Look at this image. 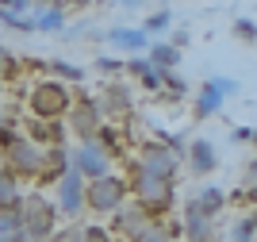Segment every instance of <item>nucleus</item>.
I'll use <instances>...</instances> for the list:
<instances>
[{"mask_svg": "<svg viewBox=\"0 0 257 242\" xmlns=\"http://www.w3.org/2000/svg\"><path fill=\"white\" fill-rule=\"evenodd\" d=\"M131 196H135V204H139L150 219H165L173 211V200H177V185L165 177H154V173H142V169H135L131 173Z\"/></svg>", "mask_w": 257, "mask_h": 242, "instance_id": "f257e3e1", "label": "nucleus"}, {"mask_svg": "<svg viewBox=\"0 0 257 242\" xmlns=\"http://www.w3.org/2000/svg\"><path fill=\"white\" fill-rule=\"evenodd\" d=\"M20 219H23V231L31 242H50V234L58 231V204H50L46 192H23L20 200Z\"/></svg>", "mask_w": 257, "mask_h": 242, "instance_id": "f03ea898", "label": "nucleus"}, {"mask_svg": "<svg viewBox=\"0 0 257 242\" xmlns=\"http://www.w3.org/2000/svg\"><path fill=\"white\" fill-rule=\"evenodd\" d=\"M73 104V93L69 85L58 81V77H43V81L31 85L27 93V108H31V119H62Z\"/></svg>", "mask_w": 257, "mask_h": 242, "instance_id": "7ed1b4c3", "label": "nucleus"}, {"mask_svg": "<svg viewBox=\"0 0 257 242\" xmlns=\"http://www.w3.org/2000/svg\"><path fill=\"white\" fill-rule=\"evenodd\" d=\"M127 200H131V185L119 173H104L96 181H85V211H92V215H111Z\"/></svg>", "mask_w": 257, "mask_h": 242, "instance_id": "20e7f679", "label": "nucleus"}, {"mask_svg": "<svg viewBox=\"0 0 257 242\" xmlns=\"http://www.w3.org/2000/svg\"><path fill=\"white\" fill-rule=\"evenodd\" d=\"M43 150L46 146H35L31 138L20 135L4 150V169L16 173V177H23V181H39V173H43Z\"/></svg>", "mask_w": 257, "mask_h": 242, "instance_id": "39448f33", "label": "nucleus"}, {"mask_svg": "<svg viewBox=\"0 0 257 242\" xmlns=\"http://www.w3.org/2000/svg\"><path fill=\"white\" fill-rule=\"evenodd\" d=\"M135 169L154 173V177H165V181H177L181 158H177L169 146H161V142H139V150H135Z\"/></svg>", "mask_w": 257, "mask_h": 242, "instance_id": "423d86ee", "label": "nucleus"}, {"mask_svg": "<svg viewBox=\"0 0 257 242\" xmlns=\"http://www.w3.org/2000/svg\"><path fill=\"white\" fill-rule=\"evenodd\" d=\"M69 131H73L81 142H88V138H96V131L104 127V116H100V104L96 96H73V104H69Z\"/></svg>", "mask_w": 257, "mask_h": 242, "instance_id": "0eeeda50", "label": "nucleus"}, {"mask_svg": "<svg viewBox=\"0 0 257 242\" xmlns=\"http://www.w3.org/2000/svg\"><path fill=\"white\" fill-rule=\"evenodd\" d=\"M69 169H77L85 181H96V177H104V173H111V154L100 146L96 138H88V142H81V146L69 154Z\"/></svg>", "mask_w": 257, "mask_h": 242, "instance_id": "6e6552de", "label": "nucleus"}, {"mask_svg": "<svg viewBox=\"0 0 257 242\" xmlns=\"http://www.w3.org/2000/svg\"><path fill=\"white\" fill-rule=\"evenodd\" d=\"M54 192H58V211H62L69 223H77V215L85 211V177L77 173V169H69L58 185H54Z\"/></svg>", "mask_w": 257, "mask_h": 242, "instance_id": "1a4fd4ad", "label": "nucleus"}, {"mask_svg": "<svg viewBox=\"0 0 257 242\" xmlns=\"http://www.w3.org/2000/svg\"><path fill=\"white\" fill-rule=\"evenodd\" d=\"M96 104H100V116H104V123H111V127H123V119L135 116L131 89H127V85H115V81L104 89V96H100Z\"/></svg>", "mask_w": 257, "mask_h": 242, "instance_id": "9d476101", "label": "nucleus"}, {"mask_svg": "<svg viewBox=\"0 0 257 242\" xmlns=\"http://www.w3.org/2000/svg\"><path fill=\"white\" fill-rule=\"evenodd\" d=\"M150 223H154V219L139 208V204H123L119 211H111V234H115L119 242H131L135 234L146 231Z\"/></svg>", "mask_w": 257, "mask_h": 242, "instance_id": "9b49d317", "label": "nucleus"}, {"mask_svg": "<svg viewBox=\"0 0 257 242\" xmlns=\"http://www.w3.org/2000/svg\"><path fill=\"white\" fill-rule=\"evenodd\" d=\"M181 227H184V238H188V242H211V234H215V219H211V215H207L196 200L184 204Z\"/></svg>", "mask_w": 257, "mask_h": 242, "instance_id": "f8f14e48", "label": "nucleus"}, {"mask_svg": "<svg viewBox=\"0 0 257 242\" xmlns=\"http://www.w3.org/2000/svg\"><path fill=\"white\" fill-rule=\"evenodd\" d=\"M184 162H188V169H192L196 177H211L215 166H219L215 146L207 142V138H192V142H188V150H184Z\"/></svg>", "mask_w": 257, "mask_h": 242, "instance_id": "ddd939ff", "label": "nucleus"}, {"mask_svg": "<svg viewBox=\"0 0 257 242\" xmlns=\"http://www.w3.org/2000/svg\"><path fill=\"white\" fill-rule=\"evenodd\" d=\"M23 138H31L35 146H65V127L58 119H27Z\"/></svg>", "mask_w": 257, "mask_h": 242, "instance_id": "4468645a", "label": "nucleus"}, {"mask_svg": "<svg viewBox=\"0 0 257 242\" xmlns=\"http://www.w3.org/2000/svg\"><path fill=\"white\" fill-rule=\"evenodd\" d=\"M65 173H69V150H65V146H46L43 150V173H39V185H58Z\"/></svg>", "mask_w": 257, "mask_h": 242, "instance_id": "2eb2a0df", "label": "nucleus"}, {"mask_svg": "<svg viewBox=\"0 0 257 242\" xmlns=\"http://www.w3.org/2000/svg\"><path fill=\"white\" fill-rule=\"evenodd\" d=\"M104 39L111 42V46H119V50H135V54L150 50V35L142 31V27H115V31H107Z\"/></svg>", "mask_w": 257, "mask_h": 242, "instance_id": "dca6fc26", "label": "nucleus"}, {"mask_svg": "<svg viewBox=\"0 0 257 242\" xmlns=\"http://www.w3.org/2000/svg\"><path fill=\"white\" fill-rule=\"evenodd\" d=\"M123 69H127L131 77H139L146 93H161V73L154 69L150 58H131V62H123Z\"/></svg>", "mask_w": 257, "mask_h": 242, "instance_id": "f3484780", "label": "nucleus"}, {"mask_svg": "<svg viewBox=\"0 0 257 242\" xmlns=\"http://www.w3.org/2000/svg\"><path fill=\"white\" fill-rule=\"evenodd\" d=\"M223 100H226V96L219 93V89H215L211 81H204V89H200V93H196V104H192L196 119H207V116H215V112H219V108H223Z\"/></svg>", "mask_w": 257, "mask_h": 242, "instance_id": "a211bd4d", "label": "nucleus"}, {"mask_svg": "<svg viewBox=\"0 0 257 242\" xmlns=\"http://www.w3.org/2000/svg\"><path fill=\"white\" fill-rule=\"evenodd\" d=\"M0 242H31L23 231L20 208H0Z\"/></svg>", "mask_w": 257, "mask_h": 242, "instance_id": "6ab92c4d", "label": "nucleus"}, {"mask_svg": "<svg viewBox=\"0 0 257 242\" xmlns=\"http://www.w3.org/2000/svg\"><path fill=\"white\" fill-rule=\"evenodd\" d=\"M146 58L154 62V69H158V73H169V69H177V65H181V50H177L173 42H154Z\"/></svg>", "mask_w": 257, "mask_h": 242, "instance_id": "aec40b11", "label": "nucleus"}, {"mask_svg": "<svg viewBox=\"0 0 257 242\" xmlns=\"http://www.w3.org/2000/svg\"><path fill=\"white\" fill-rule=\"evenodd\" d=\"M192 200L200 204V208H204L211 219H219V215L226 211V192H223V189H215V185H204V189L196 192Z\"/></svg>", "mask_w": 257, "mask_h": 242, "instance_id": "412c9836", "label": "nucleus"}, {"mask_svg": "<svg viewBox=\"0 0 257 242\" xmlns=\"http://www.w3.org/2000/svg\"><path fill=\"white\" fill-rule=\"evenodd\" d=\"M230 242H257V208H246L230 227Z\"/></svg>", "mask_w": 257, "mask_h": 242, "instance_id": "4be33fe9", "label": "nucleus"}, {"mask_svg": "<svg viewBox=\"0 0 257 242\" xmlns=\"http://www.w3.org/2000/svg\"><path fill=\"white\" fill-rule=\"evenodd\" d=\"M23 192H20V177L8 173V169H0V208H20Z\"/></svg>", "mask_w": 257, "mask_h": 242, "instance_id": "5701e85b", "label": "nucleus"}, {"mask_svg": "<svg viewBox=\"0 0 257 242\" xmlns=\"http://www.w3.org/2000/svg\"><path fill=\"white\" fill-rule=\"evenodd\" d=\"M46 73L50 77H58V81H85V69H81V65H69V62H62V58H50V62H46Z\"/></svg>", "mask_w": 257, "mask_h": 242, "instance_id": "b1692460", "label": "nucleus"}, {"mask_svg": "<svg viewBox=\"0 0 257 242\" xmlns=\"http://www.w3.org/2000/svg\"><path fill=\"white\" fill-rule=\"evenodd\" d=\"M161 93H165V100H184L188 96V81L177 69H169V73H161Z\"/></svg>", "mask_w": 257, "mask_h": 242, "instance_id": "393cba45", "label": "nucleus"}, {"mask_svg": "<svg viewBox=\"0 0 257 242\" xmlns=\"http://www.w3.org/2000/svg\"><path fill=\"white\" fill-rule=\"evenodd\" d=\"M65 23V12L62 8H46L43 16H35V31H58Z\"/></svg>", "mask_w": 257, "mask_h": 242, "instance_id": "a878e982", "label": "nucleus"}, {"mask_svg": "<svg viewBox=\"0 0 257 242\" xmlns=\"http://www.w3.org/2000/svg\"><path fill=\"white\" fill-rule=\"evenodd\" d=\"M131 242H173V238H169V231H165V219H154L150 227H146V231H142V234H135Z\"/></svg>", "mask_w": 257, "mask_h": 242, "instance_id": "bb28decb", "label": "nucleus"}, {"mask_svg": "<svg viewBox=\"0 0 257 242\" xmlns=\"http://www.w3.org/2000/svg\"><path fill=\"white\" fill-rule=\"evenodd\" d=\"M234 39H238V42H249V46H253V42H257V23H253V20H246V16H238V20H234Z\"/></svg>", "mask_w": 257, "mask_h": 242, "instance_id": "cd10ccee", "label": "nucleus"}, {"mask_svg": "<svg viewBox=\"0 0 257 242\" xmlns=\"http://www.w3.org/2000/svg\"><path fill=\"white\" fill-rule=\"evenodd\" d=\"M81 234H85V242H119L115 234L107 231V227H100V223H85V227H81Z\"/></svg>", "mask_w": 257, "mask_h": 242, "instance_id": "c85d7f7f", "label": "nucleus"}, {"mask_svg": "<svg viewBox=\"0 0 257 242\" xmlns=\"http://www.w3.org/2000/svg\"><path fill=\"white\" fill-rule=\"evenodd\" d=\"M50 242H85V234H81V223H69V227H58V231L50 234Z\"/></svg>", "mask_w": 257, "mask_h": 242, "instance_id": "c756f323", "label": "nucleus"}, {"mask_svg": "<svg viewBox=\"0 0 257 242\" xmlns=\"http://www.w3.org/2000/svg\"><path fill=\"white\" fill-rule=\"evenodd\" d=\"M165 27H173V12H154L150 20L142 23V31L150 35V31H165Z\"/></svg>", "mask_w": 257, "mask_h": 242, "instance_id": "7c9ffc66", "label": "nucleus"}, {"mask_svg": "<svg viewBox=\"0 0 257 242\" xmlns=\"http://www.w3.org/2000/svg\"><path fill=\"white\" fill-rule=\"evenodd\" d=\"M0 23H8L12 31H35V20H23L16 12H0Z\"/></svg>", "mask_w": 257, "mask_h": 242, "instance_id": "2f4dec72", "label": "nucleus"}, {"mask_svg": "<svg viewBox=\"0 0 257 242\" xmlns=\"http://www.w3.org/2000/svg\"><path fill=\"white\" fill-rule=\"evenodd\" d=\"M207 81H211L223 96H234V93H238V81H230V77H207Z\"/></svg>", "mask_w": 257, "mask_h": 242, "instance_id": "473e14b6", "label": "nucleus"}, {"mask_svg": "<svg viewBox=\"0 0 257 242\" xmlns=\"http://www.w3.org/2000/svg\"><path fill=\"white\" fill-rule=\"evenodd\" d=\"M96 69L111 77V73H119V69H123V62H115V58H96Z\"/></svg>", "mask_w": 257, "mask_h": 242, "instance_id": "72a5a7b5", "label": "nucleus"}, {"mask_svg": "<svg viewBox=\"0 0 257 242\" xmlns=\"http://www.w3.org/2000/svg\"><path fill=\"white\" fill-rule=\"evenodd\" d=\"M242 185H257V158L246 162V169H242Z\"/></svg>", "mask_w": 257, "mask_h": 242, "instance_id": "f704fd0d", "label": "nucleus"}, {"mask_svg": "<svg viewBox=\"0 0 257 242\" xmlns=\"http://www.w3.org/2000/svg\"><path fill=\"white\" fill-rule=\"evenodd\" d=\"M249 135H253V127H234V131H230V142H242V146H249Z\"/></svg>", "mask_w": 257, "mask_h": 242, "instance_id": "c9c22d12", "label": "nucleus"}, {"mask_svg": "<svg viewBox=\"0 0 257 242\" xmlns=\"http://www.w3.org/2000/svg\"><path fill=\"white\" fill-rule=\"evenodd\" d=\"M12 58H8V50H4V46H0V69H4V65H8Z\"/></svg>", "mask_w": 257, "mask_h": 242, "instance_id": "e433bc0d", "label": "nucleus"}, {"mask_svg": "<svg viewBox=\"0 0 257 242\" xmlns=\"http://www.w3.org/2000/svg\"><path fill=\"white\" fill-rule=\"evenodd\" d=\"M123 4H127V8H139V4H146V0H123Z\"/></svg>", "mask_w": 257, "mask_h": 242, "instance_id": "4c0bfd02", "label": "nucleus"}, {"mask_svg": "<svg viewBox=\"0 0 257 242\" xmlns=\"http://www.w3.org/2000/svg\"><path fill=\"white\" fill-rule=\"evenodd\" d=\"M249 146H253V150H257V127H253V135H249Z\"/></svg>", "mask_w": 257, "mask_h": 242, "instance_id": "58836bf2", "label": "nucleus"}, {"mask_svg": "<svg viewBox=\"0 0 257 242\" xmlns=\"http://www.w3.org/2000/svg\"><path fill=\"white\" fill-rule=\"evenodd\" d=\"M0 4H8V0H0Z\"/></svg>", "mask_w": 257, "mask_h": 242, "instance_id": "ea45409f", "label": "nucleus"}]
</instances>
